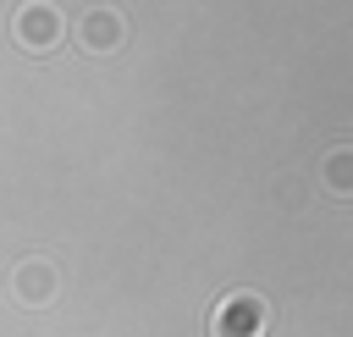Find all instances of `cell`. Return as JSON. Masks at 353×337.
Listing matches in <instances>:
<instances>
[{
	"label": "cell",
	"mask_w": 353,
	"mask_h": 337,
	"mask_svg": "<svg viewBox=\"0 0 353 337\" xmlns=\"http://www.w3.org/2000/svg\"><path fill=\"white\" fill-rule=\"evenodd\" d=\"M270 331V304L259 293H226L210 315V337H265Z\"/></svg>",
	"instance_id": "1"
},
{
	"label": "cell",
	"mask_w": 353,
	"mask_h": 337,
	"mask_svg": "<svg viewBox=\"0 0 353 337\" xmlns=\"http://www.w3.org/2000/svg\"><path fill=\"white\" fill-rule=\"evenodd\" d=\"M11 33H17V44H22V50H33V55L55 50V44H61V33H66L61 6H50V0H28V6H17Z\"/></svg>",
	"instance_id": "2"
},
{
	"label": "cell",
	"mask_w": 353,
	"mask_h": 337,
	"mask_svg": "<svg viewBox=\"0 0 353 337\" xmlns=\"http://www.w3.org/2000/svg\"><path fill=\"white\" fill-rule=\"evenodd\" d=\"M55 293H61V276H55L50 260H22V265L11 271V298H17V304L39 309V304H50Z\"/></svg>",
	"instance_id": "3"
},
{
	"label": "cell",
	"mask_w": 353,
	"mask_h": 337,
	"mask_svg": "<svg viewBox=\"0 0 353 337\" xmlns=\"http://www.w3.org/2000/svg\"><path fill=\"white\" fill-rule=\"evenodd\" d=\"M77 39H83V50H94V55H110V50L127 39V22H121V11H116V6H88V11H83V28H77Z\"/></svg>",
	"instance_id": "4"
},
{
	"label": "cell",
	"mask_w": 353,
	"mask_h": 337,
	"mask_svg": "<svg viewBox=\"0 0 353 337\" xmlns=\"http://www.w3.org/2000/svg\"><path fill=\"white\" fill-rule=\"evenodd\" d=\"M325 182H331V193H347L353 182H347V149H331V160H325Z\"/></svg>",
	"instance_id": "5"
}]
</instances>
